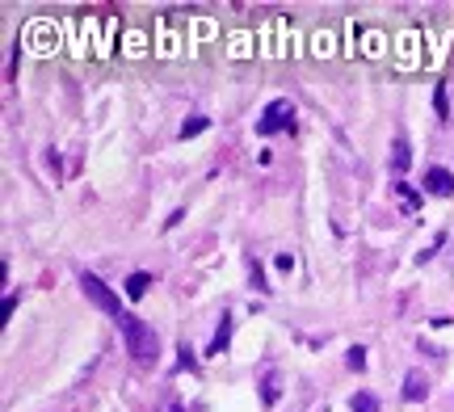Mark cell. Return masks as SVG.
Returning <instances> with one entry per match:
<instances>
[{
	"label": "cell",
	"instance_id": "1",
	"mask_svg": "<svg viewBox=\"0 0 454 412\" xmlns=\"http://www.w3.org/2000/svg\"><path fill=\"white\" fill-rule=\"evenodd\" d=\"M118 328H122L126 354H131L139 366H156V354H160V337H156V328H147V324H143V320H135V316H122V320H118Z\"/></svg>",
	"mask_w": 454,
	"mask_h": 412
},
{
	"label": "cell",
	"instance_id": "2",
	"mask_svg": "<svg viewBox=\"0 0 454 412\" xmlns=\"http://www.w3.org/2000/svg\"><path fill=\"white\" fill-rule=\"evenodd\" d=\"M278 131H295V105H291V97L269 101L265 114L257 118V135H278Z\"/></svg>",
	"mask_w": 454,
	"mask_h": 412
},
{
	"label": "cell",
	"instance_id": "3",
	"mask_svg": "<svg viewBox=\"0 0 454 412\" xmlns=\"http://www.w3.org/2000/svg\"><path fill=\"white\" fill-rule=\"evenodd\" d=\"M80 291H84V295L105 312V316H114V320H122V316H126V312H122V299H118V295L97 278V274H80Z\"/></svg>",
	"mask_w": 454,
	"mask_h": 412
},
{
	"label": "cell",
	"instance_id": "4",
	"mask_svg": "<svg viewBox=\"0 0 454 412\" xmlns=\"http://www.w3.org/2000/svg\"><path fill=\"white\" fill-rule=\"evenodd\" d=\"M425 190L438 194V198H450L454 194V173L450 168H429V173H425Z\"/></svg>",
	"mask_w": 454,
	"mask_h": 412
},
{
	"label": "cell",
	"instance_id": "5",
	"mask_svg": "<svg viewBox=\"0 0 454 412\" xmlns=\"http://www.w3.org/2000/svg\"><path fill=\"white\" fill-rule=\"evenodd\" d=\"M429 396V379H425V371H408L404 375V400H425Z\"/></svg>",
	"mask_w": 454,
	"mask_h": 412
},
{
	"label": "cell",
	"instance_id": "6",
	"mask_svg": "<svg viewBox=\"0 0 454 412\" xmlns=\"http://www.w3.org/2000/svg\"><path fill=\"white\" fill-rule=\"evenodd\" d=\"M227 341H232V320L223 316V320H219V328H215V337H211V345H206V354H211V358H219V354L227 350Z\"/></svg>",
	"mask_w": 454,
	"mask_h": 412
},
{
	"label": "cell",
	"instance_id": "7",
	"mask_svg": "<svg viewBox=\"0 0 454 412\" xmlns=\"http://www.w3.org/2000/svg\"><path fill=\"white\" fill-rule=\"evenodd\" d=\"M147 286H152V274H143V270H139V274H131V278H126V299H143V295H147Z\"/></svg>",
	"mask_w": 454,
	"mask_h": 412
},
{
	"label": "cell",
	"instance_id": "8",
	"mask_svg": "<svg viewBox=\"0 0 454 412\" xmlns=\"http://www.w3.org/2000/svg\"><path fill=\"white\" fill-rule=\"evenodd\" d=\"M408 164H413V156H408V143H404V139H396V143H392V168H396V173H404Z\"/></svg>",
	"mask_w": 454,
	"mask_h": 412
},
{
	"label": "cell",
	"instance_id": "9",
	"mask_svg": "<svg viewBox=\"0 0 454 412\" xmlns=\"http://www.w3.org/2000/svg\"><path fill=\"white\" fill-rule=\"evenodd\" d=\"M349 412H379V400H375L370 392H358V396L349 400Z\"/></svg>",
	"mask_w": 454,
	"mask_h": 412
},
{
	"label": "cell",
	"instance_id": "10",
	"mask_svg": "<svg viewBox=\"0 0 454 412\" xmlns=\"http://www.w3.org/2000/svg\"><path fill=\"white\" fill-rule=\"evenodd\" d=\"M261 396H265V404H274V400L282 396V379H278V371H274V375H265V387H261Z\"/></svg>",
	"mask_w": 454,
	"mask_h": 412
},
{
	"label": "cell",
	"instance_id": "11",
	"mask_svg": "<svg viewBox=\"0 0 454 412\" xmlns=\"http://www.w3.org/2000/svg\"><path fill=\"white\" fill-rule=\"evenodd\" d=\"M211 126V118H189V122H181V139H194V135H202Z\"/></svg>",
	"mask_w": 454,
	"mask_h": 412
},
{
	"label": "cell",
	"instance_id": "12",
	"mask_svg": "<svg viewBox=\"0 0 454 412\" xmlns=\"http://www.w3.org/2000/svg\"><path fill=\"white\" fill-rule=\"evenodd\" d=\"M434 105H438V118H450V101H446V84H438V93H434Z\"/></svg>",
	"mask_w": 454,
	"mask_h": 412
},
{
	"label": "cell",
	"instance_id": "13",
	"mask_svg": "<svg viewBox=\"0 0 454 412\" xmlns=\"http://www.w3.org/2000/svg\"><path fill=\"white\" fill-rule=\"evenodd\" d=\"M345 362H349V371H366V350H362V345H354Z\"/></svg>",
	"mask_w": 454,
	"mask_h": 412
},
{
	"label": "cell",
	"instance_id": "14",
	"mask_svg": "<svg viewBox=\"0 0 454 412\" xmlns=\"http://www.w3.org/2000/svg\"><path fill=\"white\" fill-rule=\"evenodd\" d=\"M396 190H400V198H404V202H408V206H417V194H413V185H404V181H400V185H396Z\"/></svg>",
	"mask_w": 454,
	"mask_h": 412
},
{
	"label": "cell",
	"instance_id": "15",
	"mask_svg": "<svg viewBox=\"0 0 454 412\" xmlns=\"http://www.w3.org/2000/svg\"><path fill=\"white\" fill-rule=\"evenodd\" d=\"M177 354H181V358H177V366H194V354H189V345H181Z\"/></svg>",
	"mask_w": 454,
	"mask_h": 412
},
{
	"label": "cell",
	"instance_id": "16",
	"mask_svg": "<svg viewBox=\"0 0 454 412\" xmlns=\"http://www.w3.org/2000/svg\"><path fill=\"white\" fill-rule=\"evenodd\" d=\"M291 265H295V257H291V253H282V257H278V270H282V274H291Z\"/></svg>",
	"mask_w": 454,
	"mask_h": 412
},
{
	"label": "cell",
	"instance_id": "17",
	"mask_svg": "<svg viewBox=\"0 0 454 412\" xmlns=\"http://www.w3.org/2000/svg\"><path fill=\"white\" fill-rule=\"evenodd\" d=\"M248 274H253V286H265V278H261V265H257V261L248 265Z\"/></svg>",
	"mask_w": 454,
	"mask_h": 412
},
{
	"label": "cell",
	"instance_id": "18",
	"mask_svg": "<svg viewBox=\"0 0 454 412\" xmlns=\"http://www.w3.org/2000/svg\"><path fill=\"white\" fill-rule=\"evenodd\" d=\"M173 412H185V408H181V404H173Z\"/></svg>",
	"mask_w": 454,
	"mask_h": 412
}]
</instances>
